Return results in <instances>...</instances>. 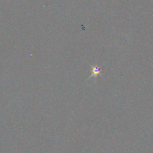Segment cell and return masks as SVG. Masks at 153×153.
Instances as JSON below:
<instances>
[{
  "mask_svg": "<svg viewBox=\"0 0 153 153\" xmlns=\"http://www.w3.org/2000/svg\"><path fill=\"white\" fill-rule=\"evenodd\" d=\"M100 73V71L99 69H97L96 67H93V76H97Z\"/></svg>",
  "mask_w": 153,
  "mask_h": 153,
  "instance_id": "6da1fadb",
  "label": "cell"
}]
</instances>
